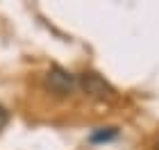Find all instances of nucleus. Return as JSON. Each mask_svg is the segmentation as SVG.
Listing matches in <instances>:
<instances>
[{"label": "nucleus", "instance_id": "nucleus-1", "mask_svg": "<svg viewBox=\"0 0 159 150\" xmlns=\"http://www.w3.org/2000/svg\"><path fill=\"white\" fill-rule=\"evenodd\" d=\"M46 89L59 98H66L77 89V77L61 66H52L46 73Z\"/></svg>", "mask_w": 159, "mask_h": 150}, {"label": "nucleus", "instance_id": "nucleus-2", "mask_svg": "<svg viewBox=\"0 0 159 150\" xmlns=\"http://www.w3.org/2000/svg\"><path fill=\"white\" fill-rule=\"evenodd\" d=\"M77 87H82L84 93H86V96H93V98H105V96H111V93H114V89H111L100 75H96V73H84V75H80Z\"/></svg>", "mask_w": 159, "mask_h": 150}, {"label": "nucleus", "instance_id": "nucleus-3", "mask_svg": "<svg viewBox=\"0 0 159 150\" xmlns=\"http://www.w3.org/2000/svg\"><path fill=\"white\" fill-rule=\"evenodd\" d=\"M116 134H118L116 127H100L98 132L91 134V141H93V143H98V141H109V139L116 137Z\"/></svg>", "mask_w": 159, "mask_h": 150}, {"label": "nucleus", "instance_id": "nucleus-4", "mask_svg": "<svg viewBox=\"0 0 159 150\" xmlns=\"http://www.w3.org/2000/svg\"><path fill=\"white\" fill-rule=\"evenodd\" d=\"M7 123H9V111H7L5 107H0V130H2Z\"/></svg>", "mask_w": 159, "mask_h": 150}]
</instances>
